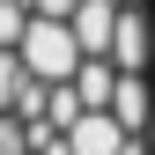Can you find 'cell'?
<instances>
[{
  "label": "cell",
  "instance_id": "cell-9",
  "mask_svg": "<svg viewBox=\"0 0 155 155\" xmlns=\"http://www.w3.org/2000/svg\"><path fill=\"white\" fill-rule=\"evenodd\" d=\"M0 155H37V133L15 118V111H0Z\"/></svg>",
  "mask_w": 155,
  "mask_h": 155
},
{
  "label": "cell",
  "instance_id": "cell-4",
  "mask_svg": "<svg viewBox=\"0 0 155 155\" xmlns=\"http://www.w3.org/2000/svg\"><path fill=\"white\" fill-rule=\"evenodd\" d=\"M118 15H126V0H81V8H74V37H81L89 59H111V45H118Z\"/></svg>",
  "mask_w": 155,
  "mask_h": 155
},
{
  "label": "cell",
  "instance_id": "cell-8",
  "mask_svg": "<svg viewBox=\"0 0 155 155\" xmlns=\"http://www.w3.org/2000/svg\"><path fill=\"white\" fill-rule=\"evenodd\" d=\"M22 89H30L22 52H0V111H15V104H22Z\"/></svg>",
  "mask_w": 155,
  "mask_h": 155
},
{
  "label": "cell",
  "instance_id": "cell-11",
  "mask_svg": "<svg viewBox=\"0 0 155 155\" xmlns=\"http://www.w3.org/2000/svg\"><path fill=\"white\" fill-rule=\"evenodd\" d=\"M37 155H74V140L67 133H37Z\"/></svg>",
  "mask_w": 155,
  "mask_h": 155
},
{
  "label": "cell",
  "instance_id": "cell-6",
  "mask_svg": "<svg viewBox=\"0 0 155 155\" xmlns=\"http://www.w3.org/2000/svg\"><path fill=\"white\" fill-rule=\"evenodd\" d=\"M74 96H81L89 111H111V96H118V67H111V59H81V74H74Z\"/></svg>",
  "mask_w": 155,
  "mask_h": 155
},
{
  "label": "cell",
  "instance_id": "cell-7",
  "mask_svg": "<svg viewBox=\"0 0 155 155\" xmlns=\"http://www.w3.org/2000/svg\"><path fill=\"white\" fill-rule=\"evenodd\" d=\"M30 0H0V52H22V37H30Z\"/></svg>",
  "mask_w": 155,
  "mask_h": 155
},
{
  "label": "cell",
  "instance_id": "cell-1",
  "mask_svg": "<svg viewBox=\"0 0 155 155\" xmlns=\"http://www.w3.org/2000/svg\"><path fill=\"white\" fill-rule=\"evenodd\" d=\"M81 59H89V52H81V37H74V22H45V15L30 22V37H22V67L37 74V81L59 89V81L81 74Z\"/></svg>",
  "mask_w": 155,
  "mask_h": 155
},
{
  "label": "cell",
  "instance_id": "cell-10",
  "mask_svg": "<svg viewBox=\"0 0 155 155\" xmlns=\"http://www.w3.org/2000/svg\"><path fill=\"white\" fill-rule=\"evenodd\" d=\"M74 8L81 0H30V15H45V22H74Z\"/></svg>",
  "mask_w": 155,
  "mask_h": 155
},
{
  "label": "cell",
  "instance_id": "cell-5",
  "mask_svg": "<svg viewBox=\"0 0 155 155\" xmlns=\"http://www.w3.org/2000/svg\"><path fill=\"white\" fill-rule=\"evenodd\" d=\"M67 140H74V155H126V148H133V133L111 118V111H89V118L74 126Z\"/></svg>",
  "mask_w": 155,
  "mask_h": 155
},
{
  "label": "cell",
  "instance_id": "cell-3",
  "mask_svg": "<svg viewBox=\"0 0 155 155\" xmlns=\"http://www.w3.org/2000/svg\"><path fill=\"white\" fill-rule=\"evenodd\" d=\"M111 118H118L133 140L155 133V74H118V96H111Z\"/></svg>",
  "mask_w": 155,
  "mask_h": 155
},
{
  "label": "cell",
  "instance_id": "cell-2",
  "mask_svg": "<svg viewBox=\"0 0 155 155\" xmlns=\"http://www.w3.org/2000/svg\"><path fill=\"white\" fill-rule=\"evenodd\" d=\"M111 67H118V74H155V15H148V8H126V15H118Z\"/></svg>",
  "mask_w": 155,
  "mask_h": 155
},
{
  "label": "cell",
  "instance_id": "cell-12",
  "mask_svg": "<svg viewBox=\"0 0 155 155\" xmlns=\"http://www.w3.org/2000/svg\"><path fill=\"white\" fill-rule=\"evenodd\" d=\"M126 155H155V148H148V140H133V148H126Z\"/></svg>",
  "mask_w": 155,
  "mask_h": 155
},
{
  "label": "cell",
  "instance_id": "cell-13",
  "mask_svg": "<svg viewBox=\"0 0 155 155\" xmlns=\"http://www.w3.org/2000/svg\"><path fill=\"white\" fill-rule=\"evenodd\" d=\"M126 8H148V0H126Z\"/></svg>",
  "mask_w": 155,
  "mask_h": 155
}]
</instances>
